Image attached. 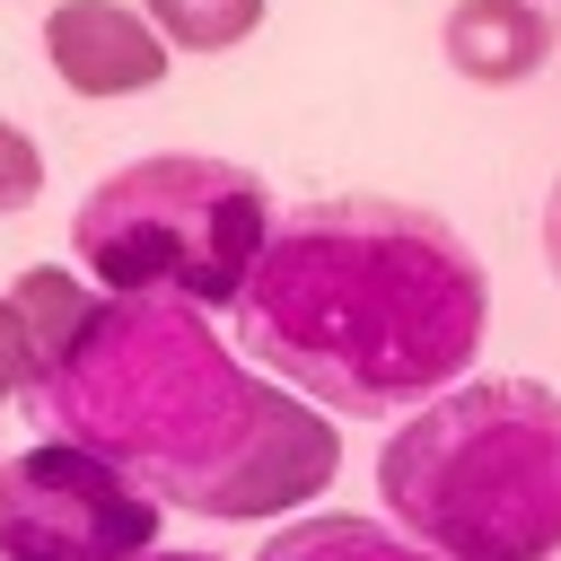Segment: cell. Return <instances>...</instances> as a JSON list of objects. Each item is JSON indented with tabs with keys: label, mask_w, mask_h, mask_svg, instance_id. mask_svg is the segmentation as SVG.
<instances>
[{
	"label": "cell",
	"mask_w": 561,
	"mask_h": 561,
	"mask_svg": "<svg viewBox=\"0 0 561 561\" xmlns=\"http://www.w3.org/2000/svg\"><path fill=\"white\" fill-rule=\"evenodd\" d=\"M26 412L53 438L123 465L167 508L228 526H263L316 500L342 465L333 421L298 386L245 368V351L219 342L184 298L105 289L79 333L26 377Z\"/></svg>",
	"instance_id": "cell-1"
},
{
	"label": "cell",
	"mask_w": 561,
	"mask_h": 561,
	"mask_svg": "<svg viewBox=\"0 0 561 561\" xmlns=\"http://www.w3.org/2000/svg\"><path fill=\"white\" fill-rule=\"evenodd\" d=\"M491 316L482 254L421 202L333 193L272 219L237 289V351L342 421H403L465 386Z\"/></svg>",
	"instance_id": "cell-2"
},
{
	"label": "cell",
	"mask_w": 561,
	"mask_h": 561,
	"mask_svg": "<svg viewBox=\"0 0 561 561\" xmlns=\"http://www.w3.org/2000/svg\"><path fill=\"white\" fill-rule=\"evenodd\" d=\"M386 517L447 561H561V386L473 377L377 447Z\"/></svg>",
	"instance_id": "cell-3"
},
{
	"label": "cell",
	"mask_w": 561,
	"mask_h": 561,
	"mask_svg": "<svg viewBox=\"0 0 561 561\" xmlns=\"http://www.w3.org/2000/svg\"><path fill=\"white\" fill-rule=\"evenodd\" d=\"M272 219L280 210H272L254 167L202 158V149H167V158L114 167L79 202L70 245H79L88 280H105L123 298L237 307V289L254 280V263L272 245Z\"/></svg>",
	"instance_id": "cell-4"
},
{
	"label": "cell",
	"mask_w": 561,
	"mask_h": 561,
	"mask_svg": "<svg viewBox=\"0 0 561 561\" xmlns=\"http://www.w3.org/2000/svg\"><path fill=\"white\" fill-rule=\"evenodd\" d=\"M158 508L96 447L44 438L0 456V561H140L158 552Z\"/></svg>",
	"instance_id": "cell-5"
},
{
	"label": "cell",
	"mask_w": 561,
	"mask_h": 561,
	"mask_svg": "<svg viewBox=\"0 0 561 561\" xmlns=\"http://www.w3.org/2000/svg\"><path fill=\"white\" fill-rule=\"evenodd\" d=\"M167 35L131 0H53L44 9V61L70 96H149L167 79Z\"/></svg>",
	"instance_id": "cell-6"
},
{
	"label": "cell",
	"mask_w": 561,
	"mask_h": 561,
	"mask_svg": "<svg viewBox=\"0 0 561 561\" xmlns=\"http://www.w3.org/2000/svg\"><path fill=\"white\" fill-rule=\"evenodd\" d=\"M438 53L473 88H517L552 61V18L535 0H456L438 26Z\"/></svg>",
	"instance_id": "cell-7"
},
{
	"label": "cell",
	"mask_w": 561,
	"mask_h": 561,
	"mask_svg": "<svg viewBox=\"0 0 561 561\" xmlns=\"http://www.w3.org/2000/svg\"><path fill=\"white\" fill-rule=\"evenodd\" d=\"M254 561H447V552H430V543H412L394 526H368V517H298Z\"/></svg>",
	"instance_id": "cell-8"
},
{
	"label": "cell",
	"mask_w": 561,
	"mask_h": 561,
	"mask_svg": "<svg viewBox=\"0 0 561 561\" xmlns=\"http://www.w3.org/2000/svg\"><path fill=\"white\" fill-rule=\"evenodd\" d=\"M9 307H18V324L35 333V368L79 333V316L96 307V289L88 280H70V263H26L18 280H9Z\"/></svg>",
	"instance_id": "cell-9"
},
{
	"label": "cell",
	"mask_w": 561,
	"mask_h": 561,
	"mask_svg": "<svg viewBox=\"0 0 561 561\" xmlns=\"http://www.w3.org/2000/svg\"><path fill=\"white\" fill-rule=\"evenodd\" d=\"M140 9L175 53H228L263 26V0H140Z\"/></svg>",
	"instance_id": "cell-10"
},
{
	"label": "cell",
	"mask_w": 561,
	"mask_h": 561,
	"mask_svg": "<svg viewBox=\"0 0 561 561\" xmlns=\"http://www.w3.org/2000/svg\"><path fill=\"white\" fill-rule=\"evenodd\" d=\"M35 193H44V149L18 123H0V219H26Z\"/></svg>",
	"instance_id": "cell-11"
},
{
	"label": "cell",
	"mask_w": 561,
	"mask_h": 561,
	"mask_svg": "<svg viewBox=\"0 0 561 561\" xmlns=\"http://www.w3.org/2000/svg\"><path fill=\"white\" fill-rule=\"evenodd\" d=\"M26 377H35V333H26L18 307L0 298V394H26Z\"/></svg>",
	"instance_id": "cell-12"
},
{
	"label": "cell",
	"mask_w": 561,
	"mask_h": 561,
	"mask_svg": "<svg viewBox=\"0 0 561 561\" xmlns=\"http://www.w3.org/2000/svg\"><path fill=\"white\" fill-rule=\"evenodd\" d=\"M543 263H552V280H561V175H552V193H543Z\"/></svg>",
	"instance_id": "cell-13"
},
{
	"label": "cell",
	"mask_w": 561,
	"mask_h": 561,
	"mask_svg": "<svg viewBox=\"0 0 561 561\" xmlns=\"http://www.w3.org/2000/svg\"><path fill=\"white\" fill-rule=\"evenodd\" d=\"M140 561H219V552H140Z\"/></svg>",
	"instance_id": "cell-14"
}]
</instances>
